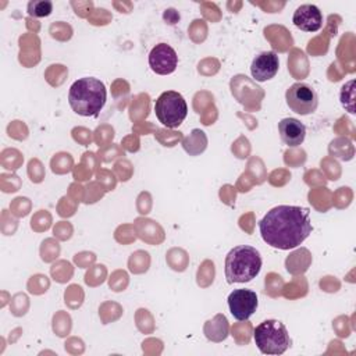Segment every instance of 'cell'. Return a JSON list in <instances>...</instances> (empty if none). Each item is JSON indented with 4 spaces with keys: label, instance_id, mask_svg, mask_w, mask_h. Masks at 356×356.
<instances>
[{
    "label": "cell",
    "instance_id": "obj_1",
    "mask_svg": "<svg viewBox=\"0 0 356 356\" xmlns=\"http://www.w3.org/2000/svg\"><path fill=\"white\" fill-rule=\"evenodd\" d=\"M263 241L271 248L288 250L299 246L312 232L309 209L281 204L267 211L259 221Z\"/></svg>",
    "mask_w": 356,
    "mask_h": 356
},
{
    "label": "cell",
    "instance_id": "obj_2",
    "mask_svg": "<svg viewBox=\"0 0 356 356\" xmlns=\"http://www.w3.org/2000/svg\"><path fill=\"white\" fill-rule=\"evenodd\" d=\"M107 99L104 83L93 76H85L75 81L68 92L71 108L83 117L97 115Z\"/></svg>",
    "mask_w": 356,
    "mask_h": 356
},
{
    "label": "cell",
    "instance_id": "obj_3",
    "mask_svg": "<svg viewBox=\"0 0 356 356\" xmlns=\"http://www.w3.org/2000/svg\"><path fill=\"white\" fill-rule=\"evenodd\" d=\"M260 268L261 257L253 246H235L225 257V278L228 284L249 282L259 274Z\"/></svg>",
    "mask_w": 356,
    "mask_h": 356
},
{
    "label": "cell",
    "instance_id": "obj_4",
    "mask_svg": "<svg viewBox=\"0 0 356 356\" xmlns=\"http://www.w3.org/2000/svg\"><path fill=\"white\" fill-rule=\"evenodd\" d=\"M259 350L264 355H282L291 345L286 327L274 318L260 323L253 332Z\"/></svg>",
    "mask_w": 356,
    "mask_h": 356
},
{
    "label": "cell",
    "instance_id": "obj_5",
    "mask_svg": "<svg viewBox=\"0 0 356 356\" xmlns=\"http://www.w3.org/2000/svg\"><path fill=\"white\" fill-rule=\"evenodd\" d=\"M154 111L157 120L167 128L179 127L188 114V106L181 93L175 90L163 92L156 103Z\"/></svg>",
    "mask_w": 356,
    "mask_h": 356
},
{
    "label": "cell",
    "instance_id": "obj_6",
    "mask_svg": "<svg viewBox=\"0 0 356 356\" xmlns=\"http://www.w3.org/2000/svg\"><path fill=\"white\" fill-rule=\"evenodd\" d=\"M285 100L288 107L300 115L314 113L318 106L317 92L313 86L305 82H296L291 85L285 92Z\"/></svg>",
    "mask_w": 356,
    "mask_h": 356
},
{
    "label": "cell",
    "instance_id": "obj_7",
    "mask_svg": "<svg viewBox=\"0 0 356 356\" xmlns=\"http://www.w3.org/2000/svg\"><path fill=\"white\" fill-rule=\"evenodd\" d=\"M228 306L238 321H245L257 309V295L250 289H235L228 296Z\"/></svg>",
    "mask_w": 356,
    "mask_h": 356
},
{
    "label": "cell",
    "instance_id": "obj_8",
    "mask_svg": "<svg viewBox=\"0 0 356 356\" xmlns=\"http://www.w3.org/2000/svg\"><path fill=\"white\" fill-rule=\"evenodd\" d=\"M149 65L159 75H168L178 65L177 51L167 43L156 44L149 53Z\"/></svg>",
    "mask_w": 356,
    "mask_h": 356
},
{
    "label": "cell",
    "instance_id": "obj_9",
    "mask_svg": "<svg viewBox=\"0 0 356 356\" xmlns=\"http://www.w3.org/2000/svg\"><path fill=\"white\" fill-rule=\"evenodd\" d=\"M278 56L274 51H263L253 58L250 65V74L256 81L264 82L275 76V74L278 72Z\"/></svg>",
    "mask_w": 356,
    "mask_h": 356
},
{
    "label": "cell",
    "instance_id": "obj_10",
    "mask_svg": "<svg viewBox=\"0 0 356 356\" xmlns=\"http://www.w3.org/2000/svg\"><path fill=\"white\" fill-rule=\"evenodd\" d=\"M292 22L305 32H316L323 26V15L314 4H302L293 13Z\"/></svg>",
    "mask_w": 356,
    "mask_h": 356
},
{
    "label": "cell",
    "instance_id": "obj_11",
    "mask_svg": "<svg viewBox=\"0 0 356 356\" xmlns=\"http://www.w3.org/2000/svg\"><path fill=\"white\" fill-rule=\"evenodd\" d=\"M278 132L281 140L289 147H296L303 143L306 136V127L296 118H282L278 122Z\"/></svg>",
    "mask_w": 356,
    "mask_h": 356
},
{
    "label": "cell",
    "instance_id": "obj_12",
    "mask_svg": "<svg viewBox=\"0 0 356 356\" xmlns=\"http://www.w3.org/2000/svg\"><path fill=\"white\" fill-rule=\"evenodd\" d=\"M206 136L204 134L200 131V129H193L191 136H188L185 140H184V149L189 153V154H197L200 152L204 150L206 147Z\"/></svg>",
    "mask_w": 356,
    "mask_h": 356
},
{
    "label": "cell",
    "instance_id": "obj_13",
    "mask_svg": "<svg viewBox=\"0 0 356 356\" xmlns=\"http://www.w3.org/2000/svg\"><path fill=\"white\" fill-rule=\"evenodd\" d=\"M51 11H53V3L49 0L28 3V13L32 17H47L50 15Z\"/></svg>",
    "mask_w": 356,
    "mask_h": 356
},
{
    "label": "cell",
    "instance_id": "obj_14",
    "mask_svg": "<svg viewBox=\"0 0 356 356\" xmlns=\"http://www.w3.org/2000/svg\"><path fill=\"white\" fill-rule=\"evenodd\" d=\"M207 327H211V330L210 328H204V331H206V337L210 339L211 338V335L214 334V331H217L216 332V339L214 341H221V339H224L225 337H227V330H228V324H227V318L224 317V316H221V320H220V323H218V327H216V324H214V320L213 321H207V324H206Z\"/></svg>",
    "mask_w": 356,
    "mask_h": 356
},
{
    "label": "cell",
    "instance_id": "obj_15",
    "mask_svg": "<svg viewBox=\"0 0 356 356\" xmlns=\"http://www.w3.org/2000/svg\"><path fill=\"white\" fill-rule=\"evenodd\" d=\"M353 81H349L348 83H345L341 89V103L342 106L349 111V113H355V108H353V100H355V90H353Z\"/></svg>",
    "mask_w": 356,
    "mask_h": 356
}]
</instances>
